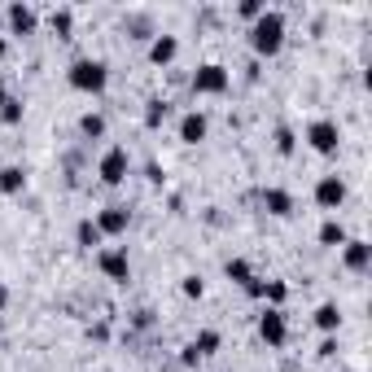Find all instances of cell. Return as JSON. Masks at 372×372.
<instances>
[{"label":"cell","mask_w":372,"mask_h":372,"mask_svg":"<svg viewBox=\"0 0 372 372\" xmlns=\"http://www.w3.org/2000/svg\"><path fill=\"white\" fill-rule=\"evenodd\" d=\"M250 44H254V53H281V44H285V13H263V18H254V31H250Z\"/></svg>","instance_id":"6da1fadb"},{"label":"cell","mask_w":372,"mask_h":372,"mask_svg":"<svg viewBox=\"0 0 372 372\" xmlns=\"http://www.w3.org/2000/svg\"><path fill=\"white\" fill-rule=\"evenodd\" d=\"M70 84H75L79 92H105V84H110L105 61H92V57L75 61V66H70Z\"/></svg>","instance_id":"7a4b0ae2"},{"label":"cell","mask_w":372,"mask_h":372,"mask_svg":"<svg viewBox=\"0 0 372 372\" xmlns=\"http://www.w3.org/2000/svg\"><path fill=\"white\" fill-rule=\"evenodd\" d=\"M258 337H263L267 346H285L289 325H285V311H281V306H267V311L258 315Z\"/></svg>","instance_id":"3957f363"},{"label":"cell","mask_w":372,"mask_h":372,"mask_svg":"<svg viewBox=\"0 0 372 372\" xmlns=\"http://www.w3.org/2000/svg\"><path fill=\"white\" fill-rule=\"evenodd\" d=\"M193 92H202V96H219V92H228V70L223 66H202L198 75H193Z\"/></svg>","instance_id":"277c9868"},{"label":"cell","mask_w":372,"mask_h":372,"mask_svg":"<svg viewBox=\"0 0 372 372\" xmlns=\"http://www.w3.org/2000/svg\"><path fill=\"white\" fill-rule=\"evenodd\" d=\"M101 180L105 184H123L127 180V171H132V158H127V149H105V158H101Z\"/></svg>","instance_id":"5b68a950"},{"label":"cell","mask_w":372,"mask_h":372,"mask_svg":"<svg viewBox=\"0 0 372 372\" xmlns=\"http://www.w3.org/2000/svg\"><path fill=\"white\" fill-rule=\"evenodd\" d=\"M306 140H311V149H315V154H333L342 136H337V123L320 119V123H311V127H306Z\"/></svg>","instance_id":"8992f818"},{"label":"cell","mask_w":372,"mask_h":372,"mask_svg":"<svg viewBox=\"0 0 372 372\" xmlns=\"http://www.w3.org/2000/svg\"><path fill=\"white\" fill-rule=\"evenodd\" d=\"M315 202L325 206V210H337V206L346 202V184L337 180V175H325V180L315 184Z\"/></svg>","instance_id":"52a82bcc"},{"label":"cell","mask_w":372,"mask_h":372,"mask_svg":"<svg viewBox=\"0 0 372 372\" xmlns=\"http://www.w3.org/2000/svg\"><path fill=\"white\" fill-rule=\"evenodd\" d=\"M127 223H132V215H127V206H105L101 215H96V228H101V237H105V232H110V237L127 232Z\"/></svg>","instance_id":"ba28073f"},{"label":"cell","mask_w":372,"mask_h":372,"mask_svg":"<svg viewBox=\"0 0 372 372\" xmlns=\"http://www.w3.org/2000/svg\"><path fill=\"white\" fill-rule=\"evenodd\" d=\"M101 271L110 281H127V276H132V263H127L123 250H101Z\"/></svg>","instance_id":"9c48e42d"},{"label":"cell","mask_w":372,"mask_h":372,"mask_svg":"<svg viewBox=\"0 0 372 372\" xmlns=\"http://www.w3.org/2000/svg\"><path fill=\"white\" fill-rule=\"evenodd\" d=\"M175 53H180L175 36H154V44H149V61H154V66H167V61H175Z\"/></svg>","instance_id":"30bf717a"},{"label":"cell","mask_w":372,"mask_h":372,"mask_svg":"<svg viewBox=\"0 0 372 372\" xmlns=\"http://www.w3.org/2000/svg\"><path fill=\"white\" fill-rule=\"evenodd\" d=\"M263 206H267V215H276V219L294 215V198H289L285 188H267V193H263Z\"/></svg>","instance_id":"8fae6325"},{"label":"cell","mask_w":372,"mask_h":372,"mask_svg":"<svg viewBox=\"0 0 372 372\" xmlns=\"http://www.w3.org/2000/svg\"><path fill=\"white\" fill-rule=\"evenodd\" d=\"M180 140H184V144L206 140V114H184V119H180Z\"/></svg>","instance_id":"7c38bea8"},{"label":"cell","mask_w":372,"mask_h":372,"mask_svg":"<svg viewBox=\"0 0 372 372\" xmlns=\"http://www.w3.org/2000/svg\"><path fill=\"white\" fill-rule=\"evenodd\" d=\"M167 114H171V105L163 101V96H154V101L144 105V127H149V132H158V127L167 123Z\"/></svg>","instance_id":"4fadbf2b"},{"label":"cell","mask_w":372,"mask_h":372,"mask_svg":"<svg viewBox=\"0 0 372 372\" xmlns=\"http://www.w3.org/2000/svg\"><path fill=\"white\" fill-rule=\"evenodd\" d=\"M9 27L18 31V36H27V31L36 27V13H31V5H9Z\"/></svg>","instance_id":"5bb4252c"},{"label":"cell","mask_w":372,"mask_h":372,"mask_svg":"<svg viewBox=\"0 0 372 372\" xmlns=\"http://www.w3.org/2000/svg\"><path fill=\"white\" fill-rule=\"evenodd\" d=\"M188 346L198 350V359H206V355H215V350H219V333H215V329H202Z\"/></svg>","instance_id":"9a60e30c"},{"label":"cell","mask_w":372,"mask_h":372,"mask_svg":"<svg viewBox=\"0 0 372 372\" xmlns=\"http://www.w3.org/2000/svg\"><path fill=\"white\" fill-rule=\"evenodd\" d=\"M75 241L84 250H92V246H101V228H96L92 219H79V228H75Z\"/></svg>","instance_id":"2e32d148"},{"label":"cell","mask_w":372,"mask_h":372,"mask_svg":"<svg viewBox=\"0 0 372 372\" xmlns=\"http://www.w3.org/2000/svg\"><path fill=\"white\" fill-rule=\"evenodd\" d=\"M315 325L325 329V333H337V325H342V311H337L333 302H325V306H315Z\"/></svg>","instance_id":"e0dca14e"},{"label":"cell","mask_w":372,"mask_h":372,"mask_svg":"<svg viewBox=\"0 0 372 372\" xmlns=\"http://www.w3.org/2000/svg\"><path fill=\"white\" fill-rule=\"evenodd\" d=\"M346 267L350 271H364L368 267V246H364V241H346Z\"/></svg>","instance_id":"ac0fdd59"},{"label":"cell","mask_w":372,"mask_h":372,"mask_svg":"<svg viewBox=\"0 0 372 372\" xmlns=\"http://www.w3.org/2000/svg\"><path fill=\"white\" fill-rule=\"evenodd\" d=\"M0 188H5V193H22L27 188L22 167H5V171H0Z\"/></svg>","instance_id":"d6986e66"},{"label":"cell","mask_w":372,"mask_h":372,"mask_svg":"<svg viewBox=\"0 0 372 372\" xmlns=\"http://www.w3.org/2000/svg\"><path fill=\"white\" fill-rule=\"evenodd\" d=\"M320 241H325V246H346V228L337 219H329L325 228H320Z\"/></svg>","instance_id":"ffe728a7"},{"label":"cell","mask_w":372,"mask_h":372,"mask_svg":"<svg viewBox=\"0 0 372 372\" xmlns=\"http://www.w3.org/2000/svg\"><path fill=\"white\" fill-rule=\"evenodd\" d=\"M79 132H84L88 140L105 136V119H101V114H84V119H79Z\"/></svg>","instance_id":"44dd1931"},{"label":"cell","mask_w":372,"mask_h":372,"mask_svg":"<svg viewBox=\"0 0 372 372\" xmlns=\"http://www.w3.org/2000/svg\"><path fill=\"white\" fill-rule=\"evenodd\" d=\"M263 298H267L271 306H281V302L289 298V285H285V281H263Z\"/></svg>","instance_id":"7402d4cb"},{"label":"cell","mask_w":372,"mask_h":372,"mask_svg":"<svg viewBox=\"0 0 372 372\" xmlns=\"http://www.w3.org/2000/svg\"><path fill=\"white\" fill-rule=\"evenodd\" d=\"M228 281H237V285H250L254 281V271H250L246 258H232V263H228Z\"/></svg>","instance_id":"603a6c76"},{"label":"cell","mask_w":372,"mask_h":372,"mask_svg":"<svg viewBox=\"0 0 372 372\" xmlns=\"http://www.w3.org/2000/svg\"><path fill=\"white\" fill-rule=\"evenodd\" d=\"M70 9H53V18H48V27H53V36H70Z\"/></svg>","instance_id":"cb8c5ba5"},{"label":"cell","mask_w":372,"mask_h":372,"mask_svg":"<svg viewBox=\"0 0 372 372\" xmlns=\"http://www.w3.org/2000/svg\"><path fill=\"white\" fill-rule=\"evenodd\" d=\"M0 119H5L9 127H13V123H22V101H18V96H9V101H5V110H0Z\"/></svg>","instance_id":"d4e9b609"},{"label":"cell","mask_w":372,"mask_h":372,"mask_svg":"<svg viewBox=\"0 0 372 372\" xmlns=\"http://www.w3.org/2000/svg\"><path fill=\"white\" fill-rule=\"evenodd\" d=\"M276 149L281 154H294V132H289V127H276Z\"/></svg>","instance_id":"484cf974"},{"label":"cell","mask_w":372,"mask_h":372,"mask_svg":"<svg viewBox=\"0 0 372 372\" xmlns=\"http://www.w3.org/2000/svg\"><path fill=\"white\" fill-rule=\"evenodd\" d=\"M184 294H188V298H202V294H206L202 276H184Z\"/></svg>","instance_id":"4316f807"},{"label":"cell","mask_w":372,"mask_h":372,"mask_svg":"<svg viewBox=\"0 0 372 372\" xmlns=\"http://www.w3.org/2000/svg\"><path fill=\"white\" fill-rule=\"evenodd\" d=\"M263 5H258V0H246V5H241V18H263Z\"/></svg>","instance_id":"83f0119b"},{"label":"cell","mask_w":372,"mask_h":372,"mask_svg":"<svg viewBox=\"0 0 372 372\" xmlns=\"http://www.w3.org/2000/svg\"><path fill=\"white\" fill-rule=\"evenodd\" d=\"M180 359H184V368H198L202 359H198V350H193V346H184V355H180Z\"/></svg>","instance_id":"f1b7e54d"},{"label":"cell","mask_w":372,"mask_h":372,"mask_svg":"<svg viewBox=\"0 0 372 372\" xmlns=\"http://www.w3.org/2000/svg\"><path fill=\"white\" fill-rule=\"evenodd\" d=\"M5 302H9V289H5V285H0V311H5Z\"/></svg>","instance_id":"f546056e"},{"label":"cell","mask_w":372,"mask_h":372,"mask_svg":"<svg viewBox=\"0 0 372 372\" xmlns=\"http://www.w3.org/2000/svg\"><path fill=\"white\" fill-rule=\"evenodd\" d=\"M5 101H9V92H5V84H0V110H5Z\"/></svg>","instance_id":"4dcf8cb0"},{"label":"cell","mask_w":372,"mask_h":372,"mask_svg":"<svg viewBox=\"0 0 372 372\" xmlns=\"http://www.w3.org/2000/svg\"><path fill=\"white\" fill-rule=\"evenodd\" d=\"M5 53H9V44H5V40H0V61H5Z\"/></svg>","instance_id":"1f68e13d"}]
</instances>
